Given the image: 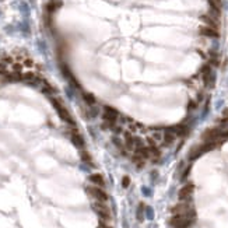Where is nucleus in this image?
Instances as JSON below:
<instances>
[{
	"label": "nucleus",
	"instance_id": "21",
	"mask_svg": "<svg viewBox=\"0 0 228 228\" xmlns=\"http://www.w3.org/2000/svg\"><path fill=\"white\" fill-rule=\"evenodd\" d=\"M98 228H112V227H111L108 223H105V221H101V220H99V227H98Z\"/></svg>",
	"mask_w": 228,
	"mask_h": 228
},
{
	"label": "nucleus",
	"instance_id": "22",
	"mask_svg": "<svg viewBox=\"0 0 228 228\" xmlns=\"http://www.w3.org/2000/svg\"><path fill=\"white\" fill-rule=\"evenodd\" d=\"M13 69H14V72H20V70L22 69V65H20V63H14V65H13Z\"/></svg>",
	"mask_w": 228,
	"mask_h": 228
},
{
	"label": "nucleus",
	"instance_id": "4",
	"mask_svg": "<svg viewBox=\"0 0 228 228\" xmlns=\"http://www.w3.org/2000/svg\"><path fill=\"white\" fill-rule=\"evenodd\" d=\"M87 192L90 193L95 200H98V202H106V200H108L106 192H104V190H102L101 188H98V186H88Z\"/></svg>",
	"mask_w": 228,
	"mask_h": 228
},
{
	"label": "nucleus",
	"instance_id": "1",
	"mask_svg": "<svg viewBox=\"0 0 228 228\" xmlns=\"http://www.w3.org/2000/svg\"><path fill=\"white\" fill-rule=\"evenodd\" d=\"M92 209L99 216V220L101 221H105V223H111L112 220V216H111V210H109V207L105 204V202H95L92 203Z\"/></svg>",
	"mask_w": 228,
	"mask_h": 228
},
{
	"label": "nucleus",
	"instance_id": "25",
	"mask_svg": "<svg viewBox=\"0 0 228 228\" xmlns=\"http://www.w3.org/2000/svg\"><path fill=\"white\" fill-rule=\"evenodd\" d=\"M223 118H228V108H225L223 111Z\"/></svg>",
	"mask_w": 228,
	"mask_h": 228
},
{
	"label": "nucleus",
	"instance_id": "18",
	"mask_svg": "<svg viewBox=\"0 0 228 228\" xmlns=\"http://www.w3.org/2000/svg\"><path fill=\"white\" fill-rule=\"evenodd\" d=\"M81 159H83V161H87V163H91V156L87 151H83L81 153Z\"/></svg>",
	"mask_w": 228,
	"mask_h": 228
},
{
	"label": "nucleus",
	"instance_id": "10",
	"mask_svg": "<svg viewBox=\"0 0 228 228\" xmlns=\"http://www.w3.org/2000/svg\"><path fill=\"white\" fill-rule=\"evenodd\" d=\"M72 141H73V144L76 146V147H79V149L84 147V139H83V136H81V134L73 133L72 134Z\"/></svg>",
	"mask_w": 228,
	"mask_h": 228
},
{
	"label": "nucleus",
	"instance_id": "5",
	"mask_svg": "<svg viewBox=\"0 0 228 228\" xmlns=\"http://www.w3.org/2000/svg\"><path fill=\"white\" fill-rule=\"evenodd\" d=\"M172 213H174V216H178V214H181V216H193L192 209L186 203H181V204L175 206L172 209Z\"/></svg>",
	"mask_w": 228,
	"mask_h": 228
},
{
	"label": "nucleus",
	"instance_id": "12",
	"mask_svg": "<svg viewBox=\"0 0 228 228\" xmlns=\"http://www.w3.org/2000/svg\"><path fill=\"white\" fill-rule=\"evenodd\" d=\"M175 137H176V134H175L174 132H165L163 136V140L165 144H171V143L175 140Z\"/></svg>",
	"mask_w": 228,
	"mask_h": 228
},
{
	"label": "nucleus",
	"instance_id": "23",
	"mask_svg": "<svg viewBox=\"0 0 228 228\" xmlns=\"http://www.w3.org/2000/svg\"><path fill=\"white\" fill-rule=\"evenodd\" d=\"M24 66H28V67H31V66H34V62L31 60V59H25V62H24Z\"/></svg>",
	"mask_w": 228,
	"mask_h": 228
},
{
	"label": "nucleus",
	"instance_id": "19",
	"mask_svg": "<svg viewBox=\"0 0 228 228\" xmlns=\"http://www.w3.org/2000/svg\"><path fill=\"white\" fill-rule=\"evenodd\" d=\"M129 185H130V178H129V176H123L122 186H123V188H129Z\"/></svg>",
	"mask_w": 228,
	"mask_h": 228
},
{
	"label": "nucleus",
	"instance_id": "20",
	"mask_svg": "<svg viewBox=\"0 0 228 228\" xmlns=\"http://www.w3.org/2000/svg\"><path fill=\"white\" fill-rule=\"evenodd\" d=\"M32 79H34L32 73H25V74H22V80H32Z\"/></svg>",
	"mask_w": 228,
	"mask_h": 228
},
{
	"label": "nucleus",
	"instance_id": "8",
	"mask_svg": "<svg viewBox=\"0 0 228 228\" xmlns=\"http://www.w3.org/2000/svg\"><path fill=\"white\" fill-rule=\"evenodd\" d=\"M202 20L204 22H206V25L211 27V28H218V22H217V18L213 17V15L210 14H206V15H202Z\"/></svg>",
	"mask_w": 228,
	"mask_h": 228
},
{
	"label": "nucleus",
	"instance_id": "2",
	"mask_svg": "<svg viewBox=\"0 0 228 228\" xmlns=\"http://www.w3.org/2000/svg\"><path fill=\"white\" fill-rule=\"evenodd\" d=\"M51 101H52V104H53V106H55V109H56L58 115L60 116V119H63L65 122L69 123V125H74V120H73L72 115L69 113V111H67L65 106L62 105V104L58 101V99H56V98H51Z\"/></svg>",
	"mask_w": 228,
	"mask_h": 228
},
{
	"label": "nucleus",
	"instance_id": "9",
	"mask_svg": "<svg viewBox=\"0 0 228 228\" xmlns=\"http://www.w3.org/2000/svg\"><path fill=\"white\" fill-rule=\"evenodd\" d=\"M91 182L94 185H97V186H104L105 185V181H104V176H102L101 174H92L90 175V178H88Z\"/></svg>",
	"mask_w": 228,
	"mask_h": 228
},
{
	"label": "nucleus",
	"instance_id": "6",
	"mask_svg": "<svg viewBox=\"0 0 228 228\" xmlns=\"http://www.w3.org/2000/svg\"><path fill=\"white\" fill-rule=\"evenodd\" d=\"M192 192H193V185H186V186H183V188L179 190V193H178V197H179V200H188L190 196H192Z\"/></svg>",
	"mask_w": 228,
	"mask_h": 228
},
{
	"label": "nucleus",
	"instance_id": "7",
	"mask_svg": "<svg viewBox=\"0 0 228 228\" xmlns=\"http://www.w3.org/2000/svg\"><path fill=\"white\" fill-rule=\"evenodd\" d=\"M200 34L204 36H209V38H217L218 36V31L216 28H211L209 25H203L200 27Z\"/></svg>",
	"mask_w": 228,
	"mask_h": 228
},
{
	"label": "nucleus",
	"instance_id": "24",
	"mask_svg": "<svg viewBox=\"0 0 228 228\" xmlns=\"http://www.w3.org/2000/svg\"><path fill=\"white\" fill-rule=\"evenodd\" d=\"M4 72H6V66H4L3 63H0V74H3Z\"/></svg>",
	"mask_w": 228,
	"mask_h": 228
},
{
	"label": "nucleus",
	"instance_id": "11",
	"mask_svg": "<svg viewBox=\"0 0 228 228\" xmlns=\"http://www.w3.org/2000/svg\"><path fill=\"white\" fill-rule=\"evenodd\" d=\"M172 130H174V133L176 134V136H185V134H188L189 129L185 126V125H178V126H175Z\"/></svg>",
	"mask_w": 228,
	"mask_h": 228
},
{
	"label": "nucleus",
	"instance_id": "14",
	"mask_svg": "<svg viewBox=\"0 0 228 228\" xmlns=\"http://www.w3.org/2000/svg\"><path fill=\"white\" fill-rule=\"evenodd\" d=\"M209 4H210L211 8H214V10H217V11H221V6H223L221 0H209Z\"/></svg>",
	"mask_w": 228,
	"mask_h": 228
},
{
	"label": "nucleus",
	"instance_id": "3",
	"mask_svg": "<svg viewBox=\"0 0 228 228\" xmlns=\"http://www.w3.org/2000/svg\"><path fill=\"white\" fill-rule=\"evenodd\" d=\"M190 223H192L190 216H181V214L174 216V217L169 220V224L175 228H186Z\"/></svg>",
	"mask_w": 228,
	"mask_h": 228
},
{
	"label": "nucleus",
	"instance_id": "17",
	"mask_svg": "<svg viewBox=\"0 0 228 228\" xmlns=\"http://www.w3.org/2000/svg\"><path fill=\"white\" fill-rule=\"evenodd\" d=\"M84 101L88 102L90 105H94V104H95V98H94V95H91V94H84Z\"/></svg>",
	"mask_w": 228,
	"mask_h": 228
},
{
	"label": "nucleus",
	"instance_id": "16",
	"mask_svg": "<svg viewBox=\"0 0 228 228\" xmlns=\"http://www.w3.org/2000/svg\"><path fill=\"white\" fill-rule=\"evenodd\" d=\"M62 6V2H52L49 6H48V10L49 11H55L56 8H59Z\"/></svg>",
	"mask_w": 228,
	"mask_h": 228
},
{
	"label": "nucleus",
	"instance_id": "13",
	"mask_svg": "<svg viewBox=\"0 0 228 228\" xmlns=\"http://www.w3.org/2000/svg\"><path fill=\"white\" fill-rule=\"evenodd\" d=\"M125 137H126V149L127 150H133L134 149V139L132 137L130 133H125Z\"/></svg>",
	"mask_w": 228,
	"mask_h": 228
},
{
	"label": "nucleus",
	"instance_id": "15",
	"mask_svg": "<svg viewBox=\"0 0 228 228\" xmlns=\"http://www.w3.org/2000/svg\"><path fill=\"white\" fill-rule=\"evenodd\" d=\"M105 115L108 116H112V118H118V112H116L113 108H111V106H105Z\"/></svg>",
	"mask_w": 228,
	"mask_h": 228
}]
</instances>
